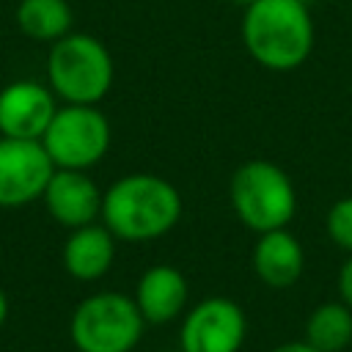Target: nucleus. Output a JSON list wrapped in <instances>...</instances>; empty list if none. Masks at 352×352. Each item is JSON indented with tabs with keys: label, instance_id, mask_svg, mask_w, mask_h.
Here are the masks:
<instances>
[{
	"label": "nucleus",
	"instance_id": "39448f33",
	"mask_svg": "<svg viewBox=\"0 0 352 352\" xmlns=\"http://www.w3.org/2000/svg\"><path fill=\"white\" fill-rule=\"evenodd\" d=\"M143 316L124 292H96L77 302L69 338L77 352H132L143 336Z\"/></svg>",
	"mask_w": 352,
	"mask_h": 352
},
{
	"label": "nucleus",
	"instance_id": "f257e3e1",
	"mask_svg": "<svg viewBox=\"0 0 352 352\" xmlns=\"http://www.w3.org/2000/svg\"><path fill=\"white\" fill-rule=\"evenodd\" d=\"M182 192L162 176L126 173L102 192L99 220L121 242H151L182 220Z\"/></svg>",
	"mask_w": 352,
	"mask_h": 352
},
{
	"label": "nucleus",
	"instance_id": "2eb2a0df",
	"mask_svg": "<svg viewBox=\"0 0 352 352\" xmlns=\"http://www.w3.org/2000/svg\"><path fill=\"white\" fill-rule=\"evenodd\" d=\"M305 341L319 352H341L352 344V308L341 300L319 302L305 319Z\"/></svg>",
	"mask_w": 352,
	"mask_h": 352
},
{
	"label": "nucleus",
	"instance_id": "f8f14e48",
	"mask_svg": "<svg viewBox=\"0 0 352 352\" xmlns=\"http://www.w3.org/2000/svg\"><path fill=\"white\" fill-rule=\"evenodd\" d=\"M250 261L261 283L272 289H289L302 278L305 250L289 228H275V231L256 234Z\"/></svg>",
	"mask_w": 352,
	"mask_h": 352
},
{
	"label": "nucleus",
	"instance_id": "ddd939ff",
	"mask_svg": "<svg viewBox=\"0 0 352 352\" xmlns=\"http://www.w3.org/2000/svg\"><path fill=\"white\" fill-rule=\"evenodd\" d=\"M63 270L82 283H94L104 278L116 261V236L107 231L102 220L72 228L60 250Z\"/></svg>",
	"mask_w": 352,
	"mask_h": 352
},
{
	"label": "nucleus",
	"instance_id": "6ab92c4d",
	"mask_svg": "<svg viewBox=\"0 0 352 352\" xmlns=\"http://www.w3.org/2000/svg\"><path fill=\"white\" fill-rule=\"evenodd\" d=\"M8 311H11V302H8V294H6L3 286H0V327H3L6 319H8Z\"/></svg>",
	"mask_w": 352,
	"mask_h": 352
},
{
	"label": "nucleus",
	"instance_id": "dca6fc26",
	"mask_svg": "<svg viewBox=\"0 0 352 352\" xmlns=\"http://www.w3.org/2000/svg\"><path fill=\"white\" fill-rule=\"evenodd\" d=\"M324 231L330 242L346 253H352V195L338 198L324 217Z\"/></svg>",
	"mask_w": 352,
	"mask_h": 352
},
{
	"label": "nucleus",
	"instance_id": "423d86ee",
	"mask_svg": "<svg viewBox=\"0 0 352 352\" xmlns=\"http://www.w3.org/2000/svg\"><path fill=\"white\" fill-rule=\"evenodd\" d=\"M110 121L99 104H58L41 146L55 168L91 170L110 151Z\"/></svg>",
	"mask_w": 352,
	"mask_h": 352
},
{
	"label": "nucleus",
	"instance_id": "0eeeda50",
	"mask_svg": "<svg viewBox=\"0 0 352 352\" xmlns=\"http://www.w3.org/2000/svg\"><path fill=\"white\" fill-rule=\"evenodd\" d=\"M248 336V316L231 297L209 294L182 319V352H239Z\"/></svg>",
	"mask_w": 352,
	"mask_h": 352
},
{
	"label": "nucleus",
	"instance_id": "9d476101",
	"mask_svg": "<svg viewBox=\"0 0 352 352\" xmlns=\"http://www.w3.org/2000/svg\"><path fill=\"white\" fill-rule=\"evenodd\" d=\"M102 192L99 184L88 176V170L55 168L44 187V209L63 228H80L96 223L102 214Z\"/></svg>",
	"mask_w": 352,
	"mask_h": 352
},
{
	"label": "nucleus",
	"instance_id": "aec40b11",
	"mask_svg": "<svg viewBox=\"0 0 352 352\" xmlns=\"http://www.w3.org/2000/svg\"><path fill=\"white\" fill-rule=\"evenodd\" d=\"M234 3H239V6H250V3H256V0H234Z\"/></svg>",
	"mask_w": 352,
	"mask_h": 352
},
{
	"label": "nucleus",
	"instance_id": "6e6552de",
	"mask_svg": "<svg viewBox=\"0 0 352 352\" xmlns=\"http://www.w3.org/2000/svg\"><path fill=\"white\" fill-rule=\"evenodd\" d=\"M55 165L41 140L0 135V209H19L44 195Z\"/></svg>",
	"mask_w": 352,
	"mask_h": 352
},
{
	"label": "nucleus",
	"instance_id": "a211bd4d",
	"mask_svg": "<svg viewBox=\"0 0 352 352\" xmlns=\"http://www.w3.org/2000/svg\"><path fill=\"white\" fill-rule=\"evenodd\" d=\"M270 352H319V349H314V346L302 338V341H286V344H278V346H272Z\"/></svg>",
	"mask_w": 352,
	"mask_h": 352
},
{
	"label": "nucleus",
	"instance_id": "9b49d317",
	"mask_svg": "<svg viewBox=\"0 0 352 352\" xmlns=\"http://www.w3.org/2000/svg\"><path fill=\"white\" fill-rule=\"evenodd\" d=\"M190 297L187 278L179 267L173 264H151L140 272L135 283V305L143 316L146 324H170L173 319L182 316L184 305Z\"/></svg>",
	"mask_w": 352,
	"mask_h": 352
},
{
	"label": "nucleus",
	"instance_id": "1a4fd4ad",
	"mask_svg": "<svg viewBox=\"0 0 352 352\" xmlns=\"http://www.w3.org/2000/svg\"><path fill=\"white\" fill-rule=\"evenodd\" d=\"M58 110V96L47 82L14 80L0 88V135L19 140H41Z\"/></svg>",
	"mask_w": 352,
	"mask_h": 352
},
{
	"label": "nucleus",
	"instance_id": "7ed1b4c3",
	"mask_svg": "<svg viewBox=\"0 0 352 352\" xmlns=\"http://www.w3.org/2000/svg\"><path fill=\"white\" fill-rule=\"evenodd\" d=\"M47 85L63 104H99L116 77L110 50L91 33H66L50 44L44 63Z\"/></svg>",
	"mask_w": 352,
	"mask_h": 352
},
{
	"label": "nucleus",
	"instance_id": "4468645a",
	"mask_svg": "<svg viewBox=\"0 0 352 352\" xmlns=\"http://www.w3.org/2000/svg\"><path fill=\"white\" fill-rule=\"evenodd\" d=\"M14 16L22 36L33 41H47V44L72 33V25H74L69 0H19Z\"/></svg>",
	"mask_w": 352,
	"mask_h": 352
},
{
	"label": "nucleus",
	"instance_id": "20e7f679",
	"mask_svg": "<svg viewBox=\"0 0 352 352\" xmlns=\"http://www.w3.org/2000/svg\"><path fill=\"white\" fill-rule=\"evenodd\" d=\"M228 198L236 220L253 234L289 228L297 212V190L289 173L270 160H248L231 173Z\"/></svg>",
	"mask_w": 352,
	"mask_h": 352
},
{
	"label": "nucleus",
	"instance_id": "f3484780",
	"mask_svg": "<svg viewBox=\"0 0 352 352\" xmlns=\"http://www.w3.org/2000/svg\"><path fill=\"white\" fill-rule=\"evenodd\" d=\"M336 286H338V300L352 308V253L344 258V264L338 270V283Z\"/></svg>",
	"mask_w": 352,
	"mask_h": 352
},
{
	"label": "nucleus",
	"instance_id": "f03ea898",
	"mask_svg": "<svg viewBox=\"0 0 352 352\" xmlns=\"http://www.w3.org/2000/svg\"><path fill=\"white\" fill-rule=\"evenodd\" d=\"M242 44L270 72L302 66L314 50V19L302 0H256L242 14Z\"/></svg>",
	"mask_w": 352,
	"mask_h": 352
},
{
	"label": "nucleus",
	"instance_id": "412c9836",
	"mask_svg": "<svg viewBox=\"0 0 352 352\" xmlns=\"http://www.w3.org/2000/svg\"><path fill=\"white\" fill-rule=\"evenodd\" d=\"M302 3H305V6H308V3H314V0H302Z\"/></svg>",
	"mask_w": 352,
	"mask_h": 352
}]
</instances>
